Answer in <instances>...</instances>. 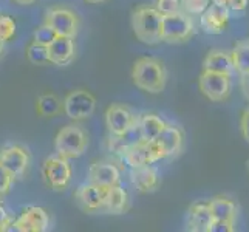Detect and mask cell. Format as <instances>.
<instances>
[{
  "instance_id": "6da1fadb",
  "label": "cell",
  "mask_w": 249,
  "mask_h": 232,
  "mask_svg": "<svg viewBox=\"0 0 249 232\" xmlns=\"http://www.w3.org/2000/svg\"><path fill=\"white\" fill-rule=\"evenodd\" d=\"M132 81L142 91L161 93L167 84V70L157 57H140L132 67Z\"/></svg>"
},
{
  "instance_id": "7a4b0ae2",
  "label": "cell",
  "mask_w": 249,
  "mask_h": 232,
  "mask_svg": "<svg viewBox=\"0 0 249 232\" xmlns=\"http://www.w3.org/2000/svg\"><path fill=\"white\" fill-rule=\"evenodd\" d=\"M162 14L153 6L142 5L132 13V28L138 40L155 45L161 42Z\"/></svg>"
},
{
  "instance_id": "3957f363",
  "label": "cell",
  "mask_w": 249,
  "mask_h": 232,
  "mask_svg": "<svg viewBox=\"0 0 249 232\" xmlns=\"http://www.w3.org/2000/svg\"><path fill=\"white\" fill-rule=\"evenodd\" d=\"M89 145V136L79 125L68 124L57 132L54 138V152L65 160H76L84 155Z\"/></svg>"
},
{
  "instance_id": "277c9868",
  "label": "cell",
  "mask_w": 249,
  "mask_h": 232,
  "mask_svg": "<svg viewBox=\"0 0 249 232\" xmlns=\"http://www.w3.org/2000/svg\"><path fill=\"white\" fill-rule=\"evenodd\" d=\"M195 33L192 16L181 10L170 14H162L161 22V40L167 44H181L189 40Z\"/></svg>"
},
{
  "instance_id": "5b68a950",
  "label": "cell",
  "mask_w": 249,
  "mask_h": 232,
  "mask_svg": "<svg viewBox=\"0 0 249 232\" xmlns=\"http://www.w3.org/2000/svg\"><path fill=\"white\" fill-rule=\"evenodd\" d=\"M50 229V215L44 208L30 206L23 209L19 218L11 220L3 232H45Z\"/></svg>"
},
{
  "instance_id": "8992f818",
  "label": "cell",
  "mask_w": 249,
  "mask_h": 232,
  "mask_svg": "<svg viewBox=\"0 0 249 232\" xmlns=\"http://www.w3.org/2000/svg\"><path fill=\"white\" fill-rule=\"evenodd\" d=\"M96 110V98L89 90H73L64 99V113L73 121H82Z\"/></svg>"
},
{
  "instance_id": "52a82bcc",
  "label": "cell",
  "mask_w": 249,
  "mask_h": 232,
  "mask_svg": "<svg viewBox=\"0 0 249 232\" xmlns=\"http://www.w3.org/2000/svg\"><path fill=\"white\" fill-rule=\"evenodd\" d=\"M48 27H51L57 36L65 37H76L79 30V17L74 11L68 10L64 6H54L50 8L45 14V22Z\"/></svg>"
},
{
  "instance_id": "ba28073f",
  "label": "cell",
  "mask_w": 249,
  "mask_h": 232,
  "mask_svg": "<svg viewBox=\"0 0 249 232\" xmlns=\"http://www.w3.org/2000/svg\"><path fill=\"white\" fill-rule=\"evenodd\" d=\"M42 172H44V178H45L47 184L50 187H53L54 191H64L71 181L70 162H68V160L59 157V155L48 157L44 161Z\"/></svg>"
},
{
  "instance_id": "9c48e42d",
  "label": "cell",
  "mask_w": 249,
  "mask_h": 232,
  "mask_svg": "<svg viewBox=\"0 0 249 232\" xmlns=\"http://www.w3.org/2000/svg\"><path fill=\"white\" fill-rule=\"evenodd\" d=\"M198 85L204 96L213 102H221L228 99L231 94V89H232L231 76L206 70H203L198 77Z\"/></svg>"
},
{
  "instance_id": "30bf717a",
  "label": "cell",
  "mask_w": 249,
  "mask_h": 232,
  "mask_svg": "<svg viewBox=\"0 0 249 232\" xmlns=\"http://www.w3.org/2000/svg\"><path fill=\"white\" fill-rule=\"evenodd\" d=\"M30 162L31 157L28 150L19 144L6 145V147L0 149V166L6 169L13 178H20L27 174Z\"/></svg>"
},
{
  "instance_id": "8fae6325",
  "label": "cell",
  "mask_w": 249,
  "mask_h": 232,
  "mask_svg": "<svg viewBox=\"0 0 249 232\" xmlns=\"http://www.w3.org/2000/svg\"><path fill=\"white\" fill-rule=\"evenodd\" d=\"M136 119L138 118L133 115V111L121 104H111L106 111V125L111 136L125 133L136 123Z\"/></svg>"
},
{
  "instance_id": "7c38bea8",
  "label": "cell",
  "mask_w": 249,
  "mask_h": 232,
  "mask_svg": "<svg viewBox=\"0 0 249 232\" xmlns=\"http://www.w3.org/2000/svg\"><path fill=\"white\" fill-rule=\"evenodd\" d=\"M229 23V10L212 3L200 14V27L208 34H223Z\"/></svg>"
},
{
  "instance_id": "4fadbf2b",
  "label": "cell",
  "mask_w": 249,
  "mask_h": 232,
  "mask_svg": "<svg viewBox=\"0 0 249 232\" xmlns=\"http://www.w3.org/2000/svg\"><path fill=\"white\" fill-rule=\"evenodd\" d=\"M106 191H107V187H101L89 181L76 189L74 198L84 211L98 212V211H102V206H104Z\"/></svg>"
},
{
  "instance_id": "5bb4252c",
  "label": "cell",
  "mask_w": 249,
  "mask_h": 232,
  "mask_svg": "<svg viewBox=\"0 0 249 232\" xmlns=\"http://www.w3.org/2000/svg\"><path fill=\"white\" fill-rule=\"evenodd\" d=\"M157 145L161 149L164 158H172L179 155L183 150V143H184V135L183 130L178 125L174 124H166L161 133L157 136L155 140Z\"/></svg>"
},
{
  "instance_id": "9a60e30c",
  "label": "cell",
  "mask_w": 249,
  "mask_h": 232,
  "mask_svg": "<svg viewBox=\"0 0 249 232\" xmlns=\"http://www.w3.org/2000/svg\"><path fill=\"white\" fill-rule=\"evenodd\" d=\"M48 54L50 62L57 67H67L73 62L76 56V47L73 37L57 36L51 44L48 45Z\"/></svg>"
},
{
  "instance_id": "2e32d148",
  "label": "cell",
  "mask_w": 249,
  "mask_h": 232,
  "mask_svg": "<svg viewBox=\"0 0 249 232\" xmlns=\"http://www.w3.org/2000/svg\"><path fill=\"white\" fill-rule=\"evenodd\" d=\"M89 181L101 187H111L121 181V172L111 162H93L89 169Z\"/></svg>"
},
{
  "instance_id": "e0dca14e",
  "label": "cell",
  "mask_w": 249,
  "mask_h": 232,
  "mask_svg": "<svg viewBox=\"0 0 249 232\" xmlns=\"http://www.w3.org/2000/svg\"><path fill=\"white\" fill-rule=\"evenodd\" d=\"M212 214L208 201H196L187 211V231L209 232L212 225Z\"/></svg>"
},
{
  "instance_id": "ac0fdd59",
  "label": "cell",
  "mask_w": 249,
  "mask_h": 232,
  "mask_svg": "<svg viewBox=\"0 0 249 232\" xmlns=\"http://www.w3.org/2000/svg\"><path fill=\"white\" fill-rule=\"evenodd\" d=\"M203 70L206 71H213L226 76H232L235 68L232 62V56L231 51L226 50H211L204 57L203 62Z\"/></svg>"
},
{
  "instance_id": "d6986e66",
  "label": "cell",
  "mask_w": 249,
  "mask_h": 232,
  "mask_svg": "<svg viewBox=\"0 0 249 232\" xmlns=\"http://www.w3.org/2000/svg\"><path fill=\"white\" fill-rule=\"evenodd\" d=\"M130 179H132V184L142 194L153 192L160 186L158 172L153 169L150 164L140 166V167H132Z\"/></svg>"
},
{
  "instance_id": "ffe728a7",
  "label": "cell",
  "mask_w": 249,
  "mask_h": 232,
  "mask_svg": "<svg viewBox=\"0 0 249 232\" xmlns=\"http://www.w3.org/2000/svg\"><path fill=\"white\" fill-rule=\"evenodd\" d=\"M127 208H128V195L125 192V189H123L119 184L107 187L102 211L113 214V215H119V214H124Z\"/></svg>"
},
{
  "instance_id": "44dd1931",
  "label": "cell",
  "mask_w": 249,
  "mask_h": 232,
  "mask_svg": "<svg viewBox=\"0 0 249 232\" xmlns=\"http://www.w3.org/2000/svg\"><path fill=\"white\" fill-rule=\"evenodd\" d=\"M209 203V209L213 220H229L235 221L237 217V204L225 195H217Z\"/></svg>"
},
{
  "instance_id": "7402d4cb",
  "label": "cell",
  "mask_w": 249,
  "mask_h": 232,
  "mask_svg": "<svg viewBox=\"0 0 249 232\" xmlns=\"http://www.w3.org/2000/svg\"><path fill=\"white\" fill-rule=\"evenodd\" d=\"M36 111L44 118L57 116L64 111V101L54 93H44L36 101Z\"/></svg>"
},
{
  "instance_id": "603a6c76",
  "label": "cell",
  "mask_w": 249,
  "mask_h": 232,
  "mask_svg": "<svg viewBox=\"0 0 249 232\" xmlns=\"http://www.w3.org/2000/svg\"><path fill=\"white\" fill-rule=\"evenodd\" d=\"M166 124L167 123L164 119H161L155 113H142L138 118V125H140L144 141H155L162 128L166 127Z\"/></svg>"
},
{
  "instance_id": "cb8c5ba5",
  "label": "cell",
  "mask_w": 249,
  "mask_h": 232,
  "mask_svg": "<svg viewBox=\"0 0 249 232\" xmlns=\"http://www.w3.org/2000/svg\"><path fill=\"white\" fill-rule=\"evenodd\" d=\"M231 56H232L235 71L240 74L249 73V39L238 40L231 51Z\"/></svg>"
},
{
  "instance_id": "d4e9b609",
  "label": "cell",
  "mask_w": 249,
  "mask_h": 232,
  "mask_svg": "<svg viewBox=\"0 0 249 232\" xmlns=\"http://www.w3.org/2000/svg\"><path fill=\"white\" fill-rule=\"evenodd\" d=\"M27 57L28 61L34 65H48L50 62V54H48V47L37 44V42H31V44L27 47Z\"/></svg>"
},
{
  "instance_id": "484cf974",
  "label": "cell",
  "mask_w": 249,
  "mask_h": 232,
  "mask_svg": "<svg viewBox=\"0 0 249 232\" xmlns=\"http://www.w3.org/2000/svg\"><path fill=\"white\" fill-rule=\"evenodd\" d=\"M181 11L189 16H200L211 5V0H179Z\"/></svg>"
},
{
  "instance_id": "4316f807",
  "label": "cell",
  "mask_w": 249,
  "mask_h": 232,
  "mask_svg": "<svg viewBox=\"0 0 249 232\" xmlns=\"http://www.w3.org/2000/svg\"><path fill=\"white\" fill-rule=\"evenodd\" d=\"M56 37H57L56 31H54L53 28H51V27H48L47 23L40 25V27H39L36 31H34V42H37V44H42V45H47V47H48Z\"/></svg>"
},
{
  "instance_id": "83f0119b",
  "label": "cell",
  "mask_w": 249,
  "mask_h": 232,
  "mask_svg": "<svg viewBox=\"0 0 249 232\" xmlns=\"http://www.w3.org/2000/svg\"><path fill=\"white\" fill-rule=\"evenodd\" d=\"M16 20L10 16H2L0 14V39L5 42L11 40L16 34Z\"/></svg>"
},
{
  "instance_id": "f1b7e54d",
  "label": "cell",
  "mask_w": 249,
  "mask_h": 232,
  "mask_svg": "<svg viewBox=\"0 0 249 232\" xmlns=\"http://www.w3.org/2000/svg\"><path fill=\"white\" fill-rule=\"evenodd\" d=\"M155 8L161 14H170L181 10V5H179V0H157Z\"/></svg>"
},
{
  "instance_id": "f546056e",
  "label": "cell",
  "mask_w": 249,
  "mask_h": 232,
  "mask_svg": "<svg viewBox=\"0 0 249 232\" xmlns=\"http://www.w3.org/2000/svg\"><path fill=\"white\" fill-rule=\"evenodd\" d=\"M13 181H14V178L8 174L6 169H3L2 166H0V198L11 191Z\"/></svg>"
},
{
  "instance_id": "4dcf8cb0",
  "label": "cell",
  "mask_w": 249,
  "mask_h": 232,
  "mask_svg": "<svg viewBox=\"0 0 249 232\" xmlns=\"http://www.w3.org/2000/svg\"><path fill=\"white\" fill-rule=\"evenodd\" d=\"M235 221L229 220H212V225L209 228V232H232L235 228Z\"/></svg>"
},
{
  "instance_id": "1f68e13d",
  "label": "cell",
  "mask_w": 249,
  "mask_h": 232,
  "mask_svg": "<svg viewBox=\"0 0 249 232\" xmlns=\"http://www.w3.org/2000/svg\"><path fill=\"white\" fill-rule=\"evenodd\" d=\"M240 130H242L243 140L249 144V108L243 110V115L240 118Z\"/></svg>"
},
{
  "instance_id": "d6a6232c",
  "label": "cell",
  "mask_w": 249,
  "mask_h": 232,
  "mask_svg": "<svg viewBox=\"0 0 249 232\" xmlns=\"http://www.w3.org/2000/svg\"><path fill=\"white\" fill-rule=\"evenodd\" d=\"M248 6V0H228L226 8L229 11H245Z\"/></svg>"
},
{
  "instance_id": "836d02e7",
  "label": "cell",
  "mask_w": 249,
  "mask_h": 232,
  "mask_svg": "<svg viewBox=\"0 0 249 232\" xmlns=\"http://www.w3.org/2000/svg\"><path fill=\"white\" fill-rule=\"evenodd\" d=\"M240 89H242L243 96L249 101V73L240 74Z\"/></svg>"
},
{
  "instance_id": "e575fe53",
  "label": "cell",
  "mask_w": 249,
  "mask_h": 232,
  "mask_svg": "<svg viewBox=\"0 0 249 232\" xmlns=\"http://www.w3.org/2000/svg\"><path fill=\"white\" fill-rule=\"evenodd\" d=\"M13 218L10 217V214H8V211L5 209V206L0 203V232H3V228L10 223Z\"/></svg>"
},
{
  "instance_id": "d590c367",
  "label": "cell",
  "mask_w": 249,
  "mask_h": 232,
  "mask_svg": "<svg viewBox=\"0 0 249 232\" xmlns=\"http://www.w3.org/2000/svg\"><path fill=\"white\" fill-rule=\"evenodd\" d=\"M13 2L19 3V5H31V3L36 2V0H13Z\"/></svg>"
},
{
  "instance_id": "8d00e7d4",
  "label": "cell",
  "mask_w": 249,
  "mask_h": 232,
  "mask_svg": "<svg viewBox=\"0 0 249 232\" xmlns=\"http://www.w3.org/2000/svg\"><path fill=\"white\" fill-rule=\"evenodd\" d=\"M212 3H215V5H220V6H226L228 5V0H211Z\"/></svg>"
},
{
  "instance_id": "74e56055",
  "label": "cell",
  "mask_w": 249,
  "mask_h": 232,
  "mask_svg": "<svg viewBox=\"0 0 249 232\" xmlns=\"http://www.w3.org/2000/svg\"><path fill=\"white\" fill-rule=\"evenodd\" d=\"M5 44H6V42H5L3 39H0V57L3 56V51H5Z\"/></svg>"
},
{
  "instance_id": "f35d334b",
  "label": "cell",
  "mask_w": 249,
  "mask_h": 232,
  "mask_svg": "<svg viewBox=\"0 0 249 232\" xmlns=\"http://www.w3.org/2000/svg\"><path fill=\"white\" fill-rule=\"evenodd\" d=\"M89 3H102V2H106V0H87Z\"/></svg>"
},
{
  "instance_id": "ab89813d",
  "label": "cell",
  "mask_w": 249,
  "mask_h": 232,
  "mask_svg": "<svg viewBox=\"0 0 249 232\" xmlns=\"http://www.w3.org/2000/svg\"><path fill=\"white\" fill-rule=\"evenodd\" d=\"M248 170H249V161H248Z\"/></svg>"
}]
</instances>
